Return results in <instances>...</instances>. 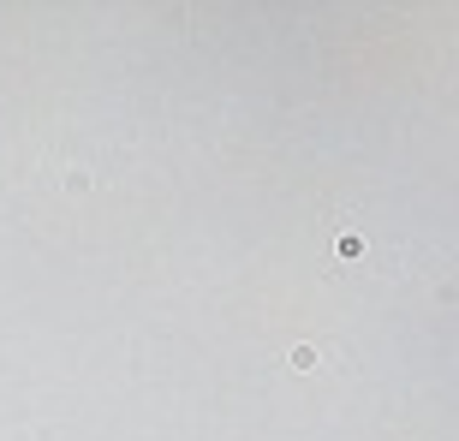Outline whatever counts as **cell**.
Listing matches in <instances>:
<instances>
[{"label":"cell","mask_w":459,"mask_h":441,"mask_svg":"<svg viewBox=\"0 0 459 441\" xmlns=\"http://www.w3.org/2000/svg\"><path fill=\"white\" fill-rule=\"evenodd\" d=\"M293 370H316V346H293Z\"/></svg>","instance_id":"1"}]
</instances>
